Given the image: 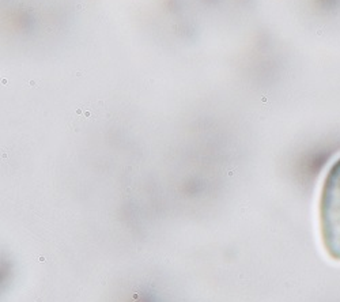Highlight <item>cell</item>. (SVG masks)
I'll return each instance as SVG.
<instances>
[{"label": "cell", "mask_w": 340, "mask_h": 302, "mask_svg": "<svg viewBox=\"0 0 340 302\" xmlns=\"http://www.w3.org/2000/svg\"><path fill=\"white\" fill-rule=\"evenodd\" d=\"M318 217L324 249L332 260L340 261V158L324 178Z\"/></svg>", "instance_id": "cell-1"}]
</instances>
